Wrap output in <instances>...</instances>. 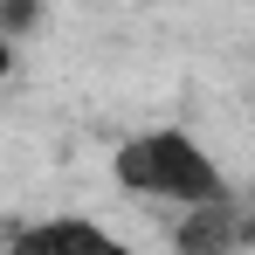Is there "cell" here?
<instances>
[{
	"label": "cell",
	"instance_id": "cell-1",
	"mask_svg": "<svg viewBox=\"0 0 255 255\" xmlns=\"http://www.w3.org/2000/svg\"><path fill=\"white\" fill-rule=\"evenodd\" d=\"M111 179L125 186L131 200H152V207H172V214H193V207H221L228 200V179L214 166V152L179 125H159V131H138L111 152Z\"/></svg>",
	"mask_w": 255,
	"mask_h": 255
},
{
	"label": "cell",
	"instance_id": "cell-2",
	"mask_svg": "<svg viewBox=\"0 0 255 255\" xmlns=\"http://www.w3.org/2000/svg\"><path fill=\"white\" fill-rule=\"evenodd\" d=\"M172 255H242V207H193L172 221Z\"/></svg>",
	"mask_w": 255,
	"mask_h": 255
},
{
	"label": "cell",
	"instance_id": "cell-3",
	"mask_svg": "<svg viewBox=\"0 0 255 255\" xmlns=\"http://www.w3.org/2000/svg\"><path fill=\"white\" fill-rule=\"evenodd\" d=\"M42 228V249L48 255H131L111 228H97L90 214H55V221H35Z\"/></svg>",
	"mask_w": 255,
	"mask_h": 255
},
{
	"label": "cell",
	"instance_id": "cell-4",
	"mask_svg": "<svg viewBox=\"0 0 255 255\" xmlns=\"http://www.w3.org/2000/svg\"><path fill=\"white\" fill-rule=\"evenodd\" d=\"M0 255H48V249H42V228H35V221H28V228H14Z\"/></svg>",
	"mask_w": 255,
	"mask_h": 255
},
{
	"label": "cell",
	"instance_id": "cell-5",
	"mask_svg": "<svg viewBox=\"0 0 255 255\" xmlns=\"http://www.w3.org/2000/svg\"><path fill=\"white\" fill-rule=\"evenodd\" d=\"M0 76H14V42L0 35Z\"/></svg>",
	"mask_w": 255,
	"mask_h": 255
},
{
	"label": "cell",
	"instance_id": "cell-6",
	"mask_svg": "<svg viewBox=\"0 0 255 255\" xmlns=\"http://www.w3.org/2000/svg\"><path fill=\"white\" fill-rule=\"evenodd\" d=\"M242 249H255V214H242Z\"/></svg>",
	"mask_w": 255,
	"mask_h": 255
}]
</instances>
